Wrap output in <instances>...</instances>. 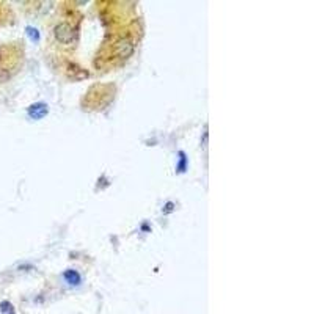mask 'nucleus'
<instances>
[{"label": "nucleus", "mask_w": 314, "mask_h": 314, "mask_svg": "<svg viewBox=\"0 0 314 314\" xmlns=\"http://www.w3.org/2000/svg\"><path fill=\"white\" fill-rule=\"evenodd\" d=\"M54 35H55V38H57L60 43H63V44H71V43L75 41V38H77L78 32H77V27H74V25H71L69 22H65V21H63V22H58V24L55 25Z\"/></svg>", "instance_id": "f257e3e1"}, {"label": "nucleus", "mask_w": 314, "mask_h": 314, "mask_svg": "<svg viewBox=\"0 0 314 314\" xmlns=\"http://www.w3.org/2000/svg\"><path fill=\"white\" fill-rule=\"evenodd\" d=\"M132 52H134V43L129 36L120 38L113 46V57L118 58V60H126V58L132 55Z\"/></svg>", "instance_id": "f03ea898"}, {"label": "nucleus", "mask_w": 314, "mask_h": 314, "mask_svg": "<svg viewBox=\"0 0 314 314\" xmlns=\"http://www.w3.org/2000/svg\"><path fill=\"white\" fill-rule=\"evenodd\" d=\"M29 115L32 116V118H36V120H39V118H44L46 115H47V112H49V107H47V104H44V102H35V104H32L30 107H29Z\"/></svg>", "instance_id": "7ed1b4c3"}, {"label": "nucleus", "mask_w": 314, "mask_h": 314, "mask_svg": "<svg viewBox=\"0 0 314 314\" xmlns=\"http://www.w3.org/2000/svg\"><path fill=\"white\" fill-rule=\"evenodd\" d=\"M63 277H65V281L71 286H77V284H81V281H82L81 273H78L77 270H66L63 273Z\"/></svg>", "instance_id": "20e7f679"}, {"label": "nucleus", "mask_w": 314, "mask_h": 314, "mask_svg": "<svg viewBox=\"0 0 314 314\" xmlns=\"http://www.w3.org/2000/svg\"><path fill=\"white\" fill-rule=\"evenodd\" d=\"M0 311H2L4 314H14V308H13V305L10 303V302H2L0 303Z\"/></svg>", "instance_id": "39448f33"}, {"label": "nucleus", "mask_w": 314, "mask_h": 314, "mask_svg": "<svg viewBox=\"0 0 314 314\" xmlns=\"http://www.w3.org/2000/svg\"><path fill=\"white\" fill-rule=\"evenodd\" d=\"M25 32H27V35L33 39V41H38V39H39V32H38L35 27H27Z\"/></svg>", "instance_id": "423d86ee"}, {"label": "nucleus", "mask_w": 314, "mask_h": 314, "mask_svg": "<svg viewBox=\"0 0 314 314\" xmlns=\"http://www.w3.org/2000/svg\"><path fill=\"white\" fill-rule=\"evenodd\" d=\"M186 154L184 152H179V165H178V171H184L186 170Z\"/></svg>", "instance_id": "0eeeda50"}]
</instances>
